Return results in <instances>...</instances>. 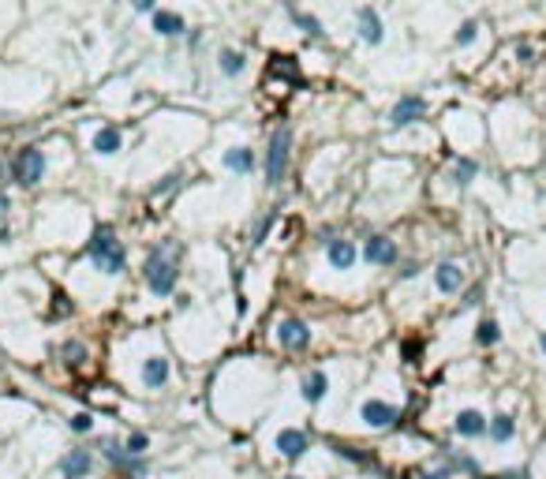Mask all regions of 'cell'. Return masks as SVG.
Here are the masks:
<instances>
[{
  "mask_svg": "<svg viewBox=\"0 0 546 479\" xmlns=\"http://www.w3.org/2000/svg\"><path fill=\"white\" fill-rule=\"evenodd\" d=\"M176 259H180V244L176 240H165V244H157L150 251V259H146V284H150V292H157V296H169L172 292Z\"/></svg>",
  "mask_w": 546,
  "mask_h": 479,
  "instance_id": "obj_1",
  "label": "cell"
},
{
  "mask_svg": "<svg viewBox=\"0 0 546 479\" xmlns=\"http://www.w3.org/2000/svg\"><path fill=\"white\" fill-rule=\"evenodd\" d=\"M90 259L98 262L101 273H124V244L116 240V233L109 225H98L94 228V240H90Z\"/></svg>",
  "mask_w": 546,
  "mask_h": 479,
  "instance_id": "obj_2",
  "label": "cell"
},
{
  "mask_svg": "<svg viewBox=\"0 0 546 479\" xmlns=\"http://www.w3.org/2000/svg\"><path fill=\"white\" fill-rule=\"evenodd\" d=\"M289 150H292V132H289V127H277L270 146H266V180H270V183H277V180L284 177Z\"/></svg>",
  "mask_w": 546,
  "mask_h": 479,
  "instance_id": "obj_3",
  "label": "cell"
},
{
  "mask_svg": "<svg viewBox=\"0 0 546 479\" xmlns=\"http://www.w3.org/2000/svg\"><path fill=\"white\" fill-rule=\"evenodd\" d=\"M12 172H15V183H23V188H34V183L42 180V172H45V154L34 150V146H26V150H19V158H15Z\"/></svg>",
  "mask_w": 546,
  "mask_h": 479,
  "instance_id": "obj_4",
  "label": "cell"
},
{
  "mask_svg": "<svg viewBox=\"0 0 546 479\" xmlns=\"http://www.w3.org/2000/svg\"><path fill=\"white\" fill-rule=\"evenodd\" d=\"M277 341H281L284 348H292V352H303V348L311 345V329L303 326L300 318H284L281 326H277Z\"/></svg>",
  "mask_w": 546,
  "mask_h": 479,
  "instance_id": "obj_5",
  "label": "cell"
},
{
  "mask_svg": "<svg viewBox=\"0 0 546 479\" xmlns=\"http://www.w3.org/2000/svg\"><path fill=\"white\" fill-rule=\"evenodd\" d=\"M363 419H367V427H393V423L401 419V412H397L393 404H385V401H367L363 404Z\"/></svg>",
  "mask_w": 546,
  "mask_h": 479,
  "instance_id": "obj_6",
  "label": "cell"
},
{
  "mask_svg": "<svg viewBox=\"0 0 546 479\" xmlns=\"http://www.w3.org/2000/svg\"><path fill=\"white\" fill-rule=\"evenodd\" d=\"M423 113H427V101L423 98H401L397 109L390 113V120H393V127H404V124H412V120H419Z\"/></svg>",
  "mask_w": 546,
  "mask_h": 479,
  "instance_id": "obj_7",
  "label": "cell"
},
{
  "mask_svg": "<svg viewBox=\"0 0 546 479\" xmlns=\"http://www.w3.org/2000/svg\"><path fill=\"white\" fill-rule=\"evenodd\" d=\"M363 255H367V262H374V266H390L397 259V244L385 240V236H371L367 247H363Z\"/></svg>",
  "mask_w": 546,
  "mask_h": 479,
  "instance_id": "obj_8",
  "label": "cell"
},
{
  "mask_svg": "<svg viewBox=\"0 0 546 479\" xmlns=\"http://www.w3.org/2000/svg\"><path fill=\"white\" fill-rule=\"evenodd\" d=\"M307 435L303 431H295V427H289V431H281L277 435V449H281V457H289V460H295V457H303L307 453Z\"/></svg>",
  "mask_w": 546,
  "mask_h": 479,
  "instance_id": "obj_9",
  "label": "cell"
},
{
  "mask_svg": "<svg viewBox=\"0 0 546 479\" xmlns=\"http://www.w3.org/2000/svg\"><path fill=\"white\" fill-rule=\"evenodd\" d=\"M90 472V453L87 449H71V453L60 457V476L64 479H87Z\"/></svg>",
  "mask_w": 546,
  "mask_h": 479,
  "instance_id": "obj_10",
  "label": "cell"
},
{
  "mask_svg": "<svg viewBox=\"0 0 546 479\" xmlns=\"http://www.w3.org/2000/svg\"><path fill=\"white\" fill-rule=\"evenodd\" d=\"M486 416L483 412H475V408H464L457 416V435H464V438H479V435H486Z\"/></svg>",
  "mask_w": 546,
  "mask_h": 479,
  "instance_id": "obj_11",
  "label": "cell"
},
{
  "mask_svg": "<svg viewBox=\"0 0 546 479\" xmlns=\"http://www.w3.org/2000/svg\"><path fill=\"white\" fill-rule=\"evenodd\" d=\"M326 259L333 270H348V266H356V244H348V240H333Z\"/></svg>",
  "mask_w": 546,
  "mask_h": 479,
  "instance_id": "obj_12",
  "label": "cell"
},
{
  "mask_svg": "<svg viewBox=\"0 0 546 479\" xmlns=\"http://www.w3.org/2000/svg\"><path fill=\"white\" fill-rule=\"evenodd\" d=\"M434 281H438L442 292H460V284H464V270H460L457 262H442L438 270H434Z\"/></svg>",
  "mask_w": 546,
  "mask_h": 479,
  "instance_id": "obj_13",
  "label": "cell"
},
{
  "mask_svg": "<svg viewBox=\"0 0 546 479\" xmlns=\"http://www.w3.org/2000/svg\"><path fill=\"white\" fill-rule=\"evenodd\" d=\"M165 379H169V359H165V356L146 359V367H143V382H146V390H161Z\"/></svg>",
  "mask_w": 546,
  "mask_h": 479,
  "instance_id": "obj_14",
  "label": "cell"
},
{
  "mask_svg": "<svg viewBox=\"0 0 546 479\" xmlns=\"http://www.w3.org/2000/svg\"><path fill=\"white\" fill-rule=\"evenodd\" d=\"M359 34H363L367 45H378V42H382V19H378L374 8H359Z\"/></svg>",
  "mask_w": 546,
  "mask_h": 479,
  "instance_id": "obj_15",
  "label": "cell"
},
{
  "mask_svg": "<svg viewBox=\"0 0 546 479\" xmlns=\"http://www.w3.org/2000/svg\"><path fill=\"white\" fill-rule=\"evenodd\" d=\"M326 390H329V382H326V371H311L307 379H303V397H307L311 404L326 397Z\"/></svg>",
  "mask_w": 546,
  "mask_h": 479,
  "instance_id": "obj_16",
  "label": "cell"
},
{
  "mask_svg": "<svg viewBox=\"0 0 546 479\" xmlns=\"http://www.w3.org/2000/svg\"><path fill=\"white\" fill-rule=\"evenodd\" d=\"M486 431H490V438H494V442H509V438L516 435V419L502 412V416L490 419V427H486Z\"/></svg>",
  "mask_w": 546,
  "mask_h": 479,
  "instance_id": "obj_17",
  "label": "cell"
},
{
  "mask_svg": "<svg viewBox=\"0 0 546 479\" xmlns=\"http://www.w3.org/2000/svg\"><path fill=\"white\" fill-rule=\"evenodd\" d=\"M154 30L165 34V38H172V34L183 30V19H180L176 12H157V15H154Z\"/></svg>",
  "mask_w": 546,
  "mask_h": 479,
  "instance_id": "obj_18",
  "label": "cell"
},
{
  "mask_svg": "<svg viewBox=\"0 0 546 479\" xmlns=\"http://www.w3.org/2000/svg\"><path fill=\"white\" fill-rule=\"evenodd\" d=\"M225 165H228L233 172H251V169H255V154L244 150V146H236V150L225 154Z\"/></svg>",
  "mask_w": 546,
  "mask_h": 479,
  "instance_id": "obj_19",
  "label": "cell"
},
{
  "mask_svg": "<svg viewBox=\"0 0 546 479\" xmlns=\"http://www.w3.org/2000/svg\"><path fill=\"white\" fill-rule=\"evenodd\" d=\"M120 143H124V139H120L116 127H101V132L94 135V150H98V154H116Z\"/></svg>",
  "mask_w": 546,
  "mask_h": 479,
  "instance_id": "obj_20",
  "label": "cell"
},
{
  "mask_svg": "<svg viewBox=\"0 0 546 479\" xmlns=\"http://www.w3.org/2000/svg\"><path fill=\"white\" fill-rule=\"evenodd\" d=\"M498 337H502V329H498L494 318H483V322H479V329H475V341H479V345H498Z\"/></svg>",
  "mask_w": 546,
  "mask_h": 479,
  "instance_id": "obj_21",
  "label": "cell"
},
{
  "mask_svg": "<svg viewBox=\"0 0 546 479\" xmlns=\"http://www.w3.org/2000/svg\"><path fill=\"white\" fill-rule=\"evenodd\" d=\"M221 71H225V75H239V71H244V57L233 53V49H225L221 53Z\"/></svg>",
  "mask_w": 546,
  "mask_h": 479,
  "instance_id": "obj_22",
  "label": "cell"
},
{
  "mask_svg": "<svg viewBox=\"0 0 546 479\" xmlns=\"http://www.w3.org/2000/svg\"><path fill=\"white\" fill-rule=\"evenodd\" d=\"M146 446H150V438H146L143 431H135V435L127 438V446H124V449H127L131 457H143V453H146Z\"/></svg>",
  "mask_w": 546,
  "mask_h": 479,
  "instance_id": "obj_23",
  "label": "cell"
},
{
  "mask_svg": "<svg viewBox=\"0 0 546 479\" xmlns=\"http://www.w3.org/2000/svg\"><path fill=\"white\" fill-rule=\"evenodd\" d=\"M475 34H479V23L468 19V23L457 30V45H471V42H475Z\"/></svg>",
  "mask_w": 546,
  "mask_h": 479,
  "instance_id": "obj_24",
  "label": "cell"
},
{
  "mask_svg": "<svg viewBox=\"0 0 546 479\" xmlns=\"http://www.w3.org/2000/svg\"><path fill=\"white\" fill-rule=\"evenodd\" d=\"M53 318H68L71 315V303H68V296H64V292H57V296H53Z\"/></svg>",
  "mask_w": 546,
  "mask_h": 479,
  "instance_id": "obj_25",
  "label": "cell"
},
{
  "mask_svg": "<svg viewBox=\"0 0 546 479\" xmlns=\"http://www.w3.org/2000/svg\"><path fill=\"white\" fill-rule=\"evenodd\" d=\"M292 23H295V26H303V30H307V34H322L318 19H311V15H295V12H292Z\"/></svg>",
  "mask_w": 546,
  "mask_h": 479,
  "instance_id": "obj_26",
  "label": "cell"
},
{
  "mask_svg": "<svg viewBox=\"0 0 546 479\" xmlns=\"http://www.w3.org/2000/svg\"><path fill=\"white\" fill-rule=\"evenodd\" d=\"M471 177H475V161H457V183H468Z\"/></svg>",
  "mask_w": 546,
  "mask_h": 479,
  "instance_id": "obj_27",
  "label": "cell"
},
{
  "mask_svg": "<svg viewBox=\"0 0 546 479\" xmlns=\"http://www.w3.org/2000/svg\"><path fill=\"white\" fill-rule=\"evenodd\" d=\"M281 60H284V57H277V60H273V68H270L273 75H284V79H300V71H295L292 64H281Z\"/></svg>",
  "mask_w": 546,
  "mask_h": 479,
  "instance_id": "obj_28",
  "label": "cell"
},
{
  "mask_svg": "<svg viewBox=\"0 0 546 479\" xmlns=\"http://www.w3.org/2000/svg\"><path fill=\"white\" fill-rule=\"evenodd\" d=\"M64 356H68V363H82V359H87V348H82L79 341H71V345L64 348Z\"/></svg>",
  "mask_w": 546,
  "mask_h": 479,
  "instance_id": "obj_29",
  "label": "cell"
},
{
  "mask_svg": "<svg viewBox=\"0 0 546 479\" xmlns=\"http://www.w3.org/2000/svg\"><path fill=\"white\" fill-rule=\"evenodd\" d=\"M90 427H94V419H90L87 412H79V416H71V431H79V435H82V431H90Z\"/></svg>",
  "mask_w": 546,
  "mask_h": 479,
  "instance_id": "obj_30",
  "label": "cell"
},
{
  "mask_svg": "<svg viewBox=\"0 0 546 479\" xmlns=\"http://www.w3.org/2000/svg\"><path fill=\"white\" fill-rule=\"evenodd\" d=\"M131 4L138 8V12H150V8H154V0H131Z\"/></svg>",
  "mask_w": 546,
  "mask_h": 479,
  "instance_id": "obj_31",
  "label": "cell"
},
{
  "mask_svg": "<svg viewBox=\"0 0 546 479\" xmlns=\"http://www.w3.org/2000/svg\"><path fill=\"white\" fill-rule=\"evenodd\" d=\"M509 479H527L524 472H509Z\"/></svg>",
  "mask_w": 546,
  "mask_h": 479,
  "instance_id": "obj_32",
  "label": "cell"
},
{
  "mask_svg": "<svg viewBox=\"0 0 546 479\" xmlns=\"http://www.w3.org/2000/svg\"><path fill=\"white\" fill-rule=\"evenodd\" d=\"M4 206H8V199H4V195H0V214H4Z\"/></svg>",
  "mask_w": 546,
  "mask_h": 479,
  "instance_id": "obj_33",
  "label": "cell"
},
{
  "mask_svg": "<svg viewBox=\"0 0 546 479\" xmlns=\"http://www.w3.org/2000/svg\"><path fill=\"white\" fill-rule=\"evenodd\" d=\"M539 345H543V352H546V334H543V337H539Z\"/></svg>",
  "mask_w": 546,
  "mask_h": 479,
  "instance_id": "obj_34",
  "label": "cell"
},
{
  "mask_svg": "<svg viewBox=\"0 0 546 479\" xmlns=\"http://www.w3.org/2000/svg\"><path fill=\"white\" fill-rule=\"evenodd\" d=\"M292 479H300V476H292Z\"/></svg>",
  "mask_w": 546,
  "mask_h": 479,
  "instance_id": "obj_35",
  "label": "cell"
}]
</instances>
